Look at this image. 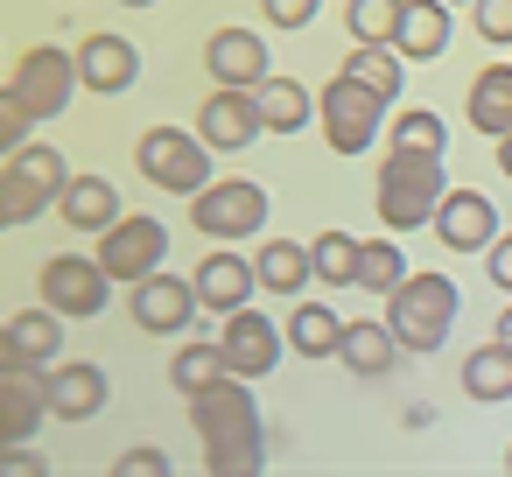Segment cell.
Returning a JSON list of instances; mask_svg holds the SVG:
<instances>
[{
    "instance_id": "1",
    "label": "cell",
    "mask_w": 512,
    "mask_h": 477,
    "mask_svg": "<svg viewBox=\"0 0 512 477\" xmlns=\"http://www.w3.org/2000/svg\"><path fill=\"white\" fill-rule=\"evenodd\" d=\"M183 400H190V428H197V442H204L211 477H253V470L267 463L253 379L225 372V379H211V386H197V393H183Z\"/></svg>"
},
{
    "instance_id": "2",
    "label": "cell",
    "mask_w": 512,
    "mask_h": 477,
    "mask_svg": "<svg viewBox=\"0 0 512 477\" xmlns=\"http://www.w3.org/2000/svg\"><path fill=\"white\" fill-rule=\"evenodd\" d=\"M449 176H442V155H421V148H393L379 155V176H372V204H379V225L386 232H421L442 204Z\"/></svg>"
},
{
    "instance_id": "3",
    "label": "cell",
    "mask_w": 512,
    "mask_h": 477,
    "mask_svg": "<svg viewBox=\"0 0 512 477\" xmlns=\"http://www.w3.org/2000/svg\"><path fill=\"white\" fill-rule=\"evenodd\" d=\"M456 309H463V295H456L449 274H414V267H407V281L386 295V330L400 337V351H421V358H428V351L449 344Z\"/></svg>"
},
{
    "instance_id": "4",
    "label": "cell",
    "mask_w": 512,
    "mask_h": 477,
    "mask_svg": "<svg viewBox=\"0 0 512 477\" xmlns=\"http://www.w3.org/2000/svg\"><path fill=\"white\" fill-rule=\"evenodd\" d=\"M316 120H323L330 155H365L372 141H386V99L365 92V85H351L344 71L316 92Z\"/></svg>"
},
{
    "instance_id": "5",
    "label": "cell",
    "mask_w": 512,
    "mask_h": 477,
    "mask_svg": "<svg viewBox=\"0 0 512 477\" xmlns=\"http://www.w3.org/2000/svg\"><path fill=\"white\" fill-rule=\"evenodd\" d=\"M134 162H141V176H148L155 190H169V197H197V190L211 183V148H204L197 127H148L141 148H134Z\"/></svg>"
},
{
    "instance_id": "6",
    "label": "cell",
    "mask_w": 512,
    "mask_h": 477,
    "mask_svg": "<svg viewBox=\"0 0 512 477\" xmlns=\"http://www.w3.org/2000/svg\"><path fill=\"white\" fill-rule=\"evenodd\" d=\"M190 225L218 246H239V239H260L267 225V190L246 183V176H211L197 197H190Z\"/></svg>"
},
{
    "instance_id": "7",
    "label": "cell",
    "mask_w": 512,
    "mask_h": 477,
    "mask_svg": "<svg viewBox=\"0 0 512 477\" xmlns=\"http://www.w3.org/2000/svg\"><path fill=\"white\" fill-rule=\"evenodd\" d=\"M162 253H169V225L148 218V211H120V218L99 232V253H92V260H99L120 288H134L141 274L162 267Z\"/></svg>"
},
{
    "instance_id": "8",
    "label": "cell",
    "mask_w": 512,
    "mask_h": 477,
    "mask_svg": "<svg viewBox=\"0 0 512 477\" xmlns=\"http://www.w3.org/2000/svg\"><path fill=\"white\" fill-rule=\"evenodd\" d=\"M15 92H22V106L36 113V127L43 120H57L85 85H78V57L64 50V43H36V50H22L15 57Z\"/></svg>"
},
{
    "instance_id": "9",
    "label": "cell",
    "mask_w": 512,
    "mask_h": 477,
    "mask_svg": "<svg viewBox=\"0 0 512 477\" xmlns=\"http://www.w3.org/2000/svg\"><path fill=\"white\" fill-rule=\"evenodd\" d=\"M0 183H8L15 225H29L36 211H50V204H57V190L71 183V169H64V155H57L50 141H22L8 162H0Z\"/></svg>"
},
{
    "instance_id": "10",
    "label": "cell",
    "mask_w": 512,
    "mask_h": 477,
    "mask_svg": "<svg viewBox=\"0 0 512 477\" xmlns=\"http://www.w3.org/2000/svg\"><path fill=\"white\" fill-rule=\"evenodd\" d=\"M43 302H50L64 323L99 316V309L113 302V274H106L92 253H50V260H43Z\"/></svg>"
},
{
    "instance_id": "11",
    "label": "cell",
    "mask_w": 512,
    "mask_h": 477,
    "mask_svg": "<svg viewBox=\"0 0 512 477\" xmlns=\"http://www.w3.org/2000/svg\"><path fill=\"white\" fill-rule=\"evenodd\" d=\"M218 351H225V372H239V379H267V372L281 365V351H288V337H281V323H274L267 309H253V302H239V309H225V330H218Z\"/></svg>"
},
{
    "instance_id": "12",
    "label": "cell",
    "mask_w": 512,
    "mask_h": 477,
    "mask_svg": "<svg viewBox=\"0 0 512 477\" xmlns=\"http://www.w3.org/2000/svg\"><path fill=\"white\" fill-rule=\"evenodd\" d=\"M127 309H134L141 337H183V330L197 323V288H190V274L155 267V274H141V281L127 288Z\"/></svg>"
},
{
    "instance_id": "13",
    "label": "cell",
    "mask_w": 512,
    "mask_h": 477,
    "mask_svg": "<svg viewBox=\"0 0 512 477\" xmlns=\"http://www.w3.org/2000/svg\"><path fill=\"white\" fill-rule=\"evenodd\" d=\"M197 134L211 155H239L260 141V106H253V85H218L204 106H197Z\"/></svg>"
},
{
    "instance_id": "14",
    "label": "cell",
    "mask_w": 512,
    "mask_h": 477,
    "mask_svg": "<svg viewBox=\"0 0 512 477\" xmlns=\"http://www.w3.org/2000/svg\"><path fill=\"white\" fill-rule=\"evenodd\" d=\"M435 239L449 246V253H484L491 239H498V204L484 197V190H442V204H435Z\"/></svg>"
},
{
    "instance_id": "15",
    "label": "cell",
    "mask_w": 512,
    "mask_h": 477,
    "mask_svg": "<svg viewBox=\"0 0 512 477\" xmlns=\"http://www.w3.org/2000/svg\"><path fill=\"white\" fill-rule=\"evenodd\" d=\"M43 393H50V414L57 421H92L113 400V379L92 358H57V365H43Z\"/></svg>"
},
{
    "instance_id": "16",
    "label": "cell",
    "mask_w": 512,
    "mask_h": 477,
    "mask_svg": "<svg viewBox=\"0 0 512 477\" xmlns=\"http://www.w3.org/2000/svg\"><path fill=\"white\" fill-rule=\"evenodd\" d=\"M71 57H78V85L85 92H106L113 99V92H134L141 85V50L127 36H113V29H92Z\"/></svg>"
},
{
    "instance_id": "17",
    "label": "cell",
    "mask_w": 512,
    "mask_h": 477,
    "mask_svg": "<svg viewBox=\"0 0 512 477\" xmlns=\"http://www.w3.org/2000/svg\"><path fill=\"white\" fill-rule=\"evenodd\" d=\"M456 22H449V0H400V22H393V50L400 64H435L449 50Z\"/></svg>"
},
{
    "instance_id": "18",
    "label": "cell",
    "mask_w": 512,
    "mask_h": 477,
    "mask_svg": "<svg viewBox=\"0 0 512 477\" xmlns=\"http://www.w3.org/2000/svg\"><path fill=\"white\" fill-rule=\"evenodd\" d=\"M50 414V393H43V365H15L0 372V449L8 442H36V421Z\"/></svg>"
},
{
    "instance_id": "19",
    "label": "cell",
    "mask_w": 512,
    "mask_h": 477,
    "mask_svg": "<svg viewBox=\"0 0 512 477\" xmlns=\"http://www.w3.org/2000/svg\"><path fill=\"white\" fill-rule=\"evenodd\" d=\"M204 71H211L218 85H260L274 64H267L260 29H211V43H204Z\"/></svg>"
},
{
    "instance_id": "20",
    "label": "cell",
    "mask_w": 512,
    "mask_h": 477,
    "mask_svg": "<svg viewBox=\"0 0 512 477\" xmlns=\"http://www.w3.org/2000/svg\"><path fill=\"white\" fill-rule=\"evenodd\" d=\"M190 288H197V309H239V302H253V260L246 253H204L197 260V274H190Z\"/></svg>"
},
{
    "instance_id": "21",
    "label": "cell",
    "mask_w": 512,
    "mask_h": 477,
    "mask_svg": "<svg viewBox=\"0 0 512 477\" xmlns=\"http://www.w3.org/2000/svg\"><path fill=\"white\" fill-rule=\"evenodd\" d=\"M253 106H260V134H302L316 120V92L302 78H281V71H267L253 85Z\"/></svg>"
},
{
    "instance_id": "22",
    "label": "cell",
    "mask_w": 512,
    "mask_h": 477,
    "mask_svg": "<svg viewBox=\"0 0 512 477\" xmlns=\"http://www.w3.org/2000/svg\"><path fill=\"white\" fill-rule=\"evenodd\" d=\"M337 365L358 372V379H386V372L400 365V337L386 330V316H379V323H372V316L344 323V337H337Z\"/></svg>"
},
{
    "instance_id": "23",
    "label": "cell",
    "mask_w": 512,
    "mask_h": 477,
    "mask_svg": "<svg viewBox=\"0 0 512 477\" xmlns=\"http://www.w3.org/2000/svg\"><path fill=\"white\" fill-rule=\"evenodd\" d=\"M463 120H470L484 141L512 134V57H505V64H484V71L470 78V92H463Z\"/></svg>"
},
{
    "instance_id": "24",
    "label": "cell",
    "mask_w": 512,
    "mask_h": 477,
    "mask_svg": "<svg viewBox=\"0 0 512 477\" xmlns=\"http://www.w3.org/2000/svg\"><path fill=\"white\" fill-rule=\"evenodd\" d=\"M57 218H64L71 232H106V225L120 218V190H113L106 176H71V183L57 190Z\"/></svg>"
},
{
    "instance_id": "25",
    "label": "cell",
    "mask_w": 512,
    "mask_h": 477,
    "mask_svg": "<svg viewBox=\"0 0 512 477\" xmlns=\"http://www.w3.org/2000/svg\"><path fill=\"white\" fill-rule=\"evenodd\" d=\"M253 281L267 295H302L316 274H309V246L302 239H260V260H253Z\"/></svg>"
},
{
    "instance_id": "26",
    "label": "cell",
    "mask_w": 512,
    "mask_h": 477,
    "mask_svg": "<svg viewBox=\"0 0 512 477\" xmlns=\"http://www.w3.org/2000/svg\"><path fill=\"white\" fill-rule=\"evenodd\" d=\"M288 351H302V358H337V337H344V316L330 309V302H302V309H288Z\"/></svg>"
},
{
    "instance_id": "27",
    "label": "cell",
    "mask_w": 512,
    "mask_h": 477,
    "mask_svg": "<svg viewBox=\"0 0 512 477\" xmlns=\"http://www.w3.org/2000/svg\"><path fill=\"white\" fill-rule=\"evenodd\" d=\"M8 337H15V351H22V365H57L64 358V316L43 302V309H22L15 323H8Z\"/></svg>"
},
{
    "instance_id": "28",
    "label": "cell",
    "mask_w": 512,
    "mask_h": 477,
    "mask_svg": "<svg viewBox=\"0 0 512 477\" xmlns=\"http://www.w3.org/2000/svg\"><path fill=\"white\" fill-rule=\"evenodd\" d=\"M463 393L484 400V407H491V400H512V344H498V337L477 344V351L463 358Z\"/></svg>"
},
{
    "instance_id": "29",
    "label": "cell",
    "mask_w": 512,
    "mask_h": 477,
    "mask_svg": "<svg viewBox=\"0 0 512 477\" xmlns=\"http://www.w3.org/2000/svg\"><path fill=\"white\" fill-rule=\"evenodd\" d=\"M344 78L365 85V92H379V99L393 106V99H400V50H393V43H351Z\"/></svg>"
},
{
    "instance_id": "30",
    "label": "cell",
    "mask_w": 512,
    "mask_h": 477,
    "mask_svg": "<svg viewBox=\"0 0 512 477\" xmlns=\"http://www.w3.org/2000/svg\"><path fill=\"white\" fill-rule=\"evenodd\" d=\"M358 232H316V246H309V274L323 281V288H358Z\"/></svg>"
},
{
    "instance_id": "31",
    "label": "cell",
    "mask_w": 512,
    "mask_h": 477,
    "mask_svg": "<svg viewBox=\"0 0 512 477\" xmlns=\"http://www.w3.org/2000/svg\"><path fill=\"white\" fill-rule=\"evenodd\" d=\"M400 281H407V253H400L393 239H365V246H358V288H372V295L386 302Z\"/></svg>"
},
{
    "instance_id": "32",
    "label": "cell",
    "mask_w": 512,
    "mask_h": 477,
    "mask_svg": "<svg viewBox=\"0 0 512 477\" xmlns=\"http://www.w3.org/2000/svg\"><path fill=\"white\" fill-rule=\"evenodd\" d=\"M169 379H176V393H197V386L225 379V351H218V337H190V344L169 358Z\"/></svg>"
},
{
    "instance_id": "33",
    "label": "cell",
    "mask_w": 512,
    "mask_h": 477,
    "mask_svg": "<svg viewBox=\"0 0 512 477\" xmlns=\"http://www.w3.org/2000/svg\"><path fill=\"white\" fill-rule=\"evenodd\" d=\"M386 141H393V148H421V155H442V148H449V127H442V113H428V106H407V113H393Z\"/></svg>"
},
{
    "instance_id": "34",
    "label": "cell",
    "mask_w": 512,
    "mask_h": 477,
    "mask_svg": "<svg viewBox=\"0 0 512 477\" xmlns=\"http://www.w3.org/2000/svg\"><path fill=\"white\" fill-rule=\"evenodd\" d=\"M393 22H400V0H344L351 43H393Z\"/></svg>"
},
{
    "instance_id": "35",
    "label": "cell",
    "mask_w": 512,
    "mask_h": 477,
    "mask_svg": "<svg viewBox=\"0 0 512 477\" xmlns=\"http://www.w3.org/2000/svg\"><path fill=\"white\" fill-rule=\"evenodd\" d=\"M22 141H36V113L22 106V92H15V85H0V162H8Z\"/></svg>"
},
{
    "instance_id": "36",
    "label": "cell",
    "mask_w": 512,
    "mask_h": 477,
    "mask_svg": "<svg viewBox=\"0 0 512 477\" xmlns=\"http://www.w3.org/2000/svg\"><path fill=\"white\" fill-rule=\"evenodd\" d=\"M470 29L498 50H512V0H470Z\"/></svg>"
},
{
    "instance_id": "37",
    "label": "cell",
    "mask_w": 512,
    "mask_h": 477,
    "mask_svg": "<svg viewBox=\"0 0 512 477\" xmlns=\"http://www.w3.org/2000/svg\"><path fill=\"white\" fill-rule=\"evenodd\" d=\"M260 15H267V29H309L323 15V0H260Z\"/></svg>"
},
{
    "instance_id": "38",
    "label": "cell",
    "mask_w": 512,
    "mask_h": 477,
    "mask_svg": "<svg viewBox=\"0 0 512 477\" xmlns=\"http://www.w3.org/2000/svg\"><path fill=\"white\" fill-rule=\"evenodd\" d=\"M113 477H169V449L141 442V449H127V456L113 463Z\"/></svg>"
},
{
    "instance_id": "39",
    "label": "cell",
    "mask_w": 512,
    "mask_h": 477,
    "mask_svg": "<svg viewBox=\"0 0 512 477\" xmlns=\"http://www.w3.org/2000/svg\"><path fill=\"white\" fill-rule=\"evenodd\" d=\"M484 274H491L498 295H512V232H505V225H498V239L484 246Z\"/></svg>"
},
{
    "instance_id": "40",
    "label": "cell",
    "mask_w": 512,
    "mask_h": 477,
    "mask_svg": "<svg viewBox=\"0 0 512 477\" xmlns=\"http://www.w3.org/2000/svg\"><path fill=\"white\" fill-rule=\"evenodd\" d=\"M50 463H43V449L36 442H8L0 449V477H43Z\"/></svg>"
},
{
    "instance_id": "41",
    "label": "cell",
    "mask_w": 512,
    "mask_h": 477,
    "mask_svg": "<svg viewBox=\"0 0 512 477\" xmlns=\"http://www.w3.org/2000/svg\"><path fill=\"white\" fill-rule=\"evenodd\" d=\"M491 155H498V176L512 183V134H498V141H491Z\"/></svg>"
},
{
    "instance_id": "42",
    "label": "cell",
    "mask_w": 512,
    "mask_h": 477,
    "mask_svg": "<svg viewBox=\"0 0 512 477\" xmlns=\"http://www.w3.org/2000/svg\"><path fill=\"white\" fill-rule=\"evenodd\" d=\"M15 365H22V351H15V337H8V330H0V372H15Z\"/></svg>"
},
{
    "instance_id": "43",
    "label": "cell",
    "mask_w": 512,
    "mask_h": 477,
    "mask_svg": "<svg viewBox=\"0 0 512 477\" xmlns=\"http://www.w3.org/2000/svg\"><path fill=\"white\" fill-rule=\"evenodd\" d=\"M491 337H498V344H512V302L498 309V330H491Z\"/></svg>"
},
{
    "instance_id": "44",
    "label": "cell",
    "mask_w": 512,
    "mask_h": 477,
    "mask_svg": "<svg viewBox=\"0 0 512 477\" xmlns=\"http://www.w3.org/2000/svg\"><path fill=\"white\" fill-rule=\"evenodd\" d=\"M15 225V204H8V183H0V232H8Z\"/></svg>"
},
{
    "instance_id": "45",
    "label": "cell",
    "mask_w": 512,
    "mask_h": 477,
    "mask_svg": "<svg viewBox=\"0 0 512 477\" xmlns=\"http://www.w3.org/2000/svg\"><path fill=\"white\" fill-rule=\"evenodd\" d=\"M120 8H155V0H120Z\"/></svg>"
},
{
    "instance_id": "46",
    "label": "cell",
    "mask_w": 512,
    "mask_h": 477,
    "mask_svg": "<svg viewBox=\"0 0 512 477\" xmlns=\"http://www.w3.org/2000/svg\"><path fill=\"white\" fill-rule=\"evenodd\" d=\"M505 470H512V449H505Z\"/></svg>"
},
{
    "instance_id": "47",
    "label": "cell",
    "mask_w": 512,
    "mask_h": 477,
    "mask_svg": "<svg viewBox=\"0 0 512 477\" xmlns=\"http://www.w3.org/2000/svg\"><path fill=\"white\" fill-rule=\"evenodd\" d=\"M449 8H456V0H449ZM463 8H470V0H463Z\"/></svg>"
}]
</instances>
